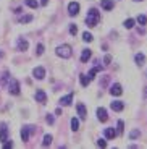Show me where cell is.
Listing matches in <instances>:
<instances>
[{
    "instance_id": "cell-36",
    "label": "cell",
    "mask_w": 147,
    "mask_h": 149,
    "mask_svg": "<svg viewBox=\"0 0 147 149\" xmlns=\"http://www.w3.org/2000/svg\"><path fill=\"white\" fill-rule=\"evenodd\" d=\"M41 3H42V5H47V3H49V0H41Z\"/></svg>"
},
{
    "instance_id": "cell-24",
    "label": "cell",
    "mask_w": 147,
    "mask_h": 149,
    "mask_svg": "<svg viewBox=\"0 0 147 149\" xmlns=\"http://www.w3.org/2000/svg\"><path fill=\"white\" fill-rule=\"evenodd\" d=\"M83 39H84V42H92V34H89L87 31H86V33L83 34Z\"/></svg>"
},
{
    "instance_id": "cell-16",
    "label": "cell",
    "mask_w": 147,
    "mask_h": 149,
    "mask_svg": "<svg viewBox=\"0 0 147 149\" xmlns=\"http://www.w3.org/2000/svg\"><path fill=\"white\" fill-rule=\"evenodd\" d=\"M115 136H116V131H115V128H105V138H107V139H113Z\"/></svg>"
},
{
    "instance_id": "cell-2",
    "label": "cell",
    "mask_w": 147,
    "mask_h": 149,
    "mask_svg": "<svg viewBox=\"0 0 147 149\" xmlns=\"http://www.w3.org/2000/svg\"><path fill=\"white\" fill-rule=\"evenodd\" d=\"M57 55L62 57V58H70V57L73 55V49L68 44H62V45L57 47Z\"/></svg>"
},
{
    "instance_id": "cell-21",
    "label": "cell",
    "mask_w": 147,
    "mask_h": 149,
    "mask_svg": "<svg viewBox=\"0 0 147 149\" xmlns=\"http://www.w3.org/2000/svg\"><path fill=\"white\" fill-rule=\"evenodd\" d=\"M24 2H26V5H28V7H31V8H37V7H39L37 0H24Z\"/></svg>"
},
{
    "instance_id": "cell-28",
    "label": "cell",
    "mask_w": 147,
    "mask_h": 149,
    "mask_svg": "<svg viewBox=\"0 0 147 149\" xmlns=\"http://www.w3.org/2000/svg\"><path fill=\"white\" fill-rule=\"evenodd\" d=\"M44 54V45L42 44H37V49H36V55H42Z\"/></svg>"
},
{
    "instance_id": "cell-17",
    "label": "cell",
    "mask_w": 147,
    "mask_h": 149,
    "mask_svg": "<svg viewBox=\"0 0 147 149\" xmlns=\"http://www.w3.org/2000/svg\"><path fill=\"white\" fill-rule=\"evenodd\" d=\"M91 55H92L91 50H89V49H84V50H83V54H81V62H84V63H86V62L91 58Z\"/></svg>"
},
{
    "instance_id": "cell-8",
    "label": "cell",
    "mask_w": 147,
    "mask_h": 149,
    "mask_svg": "<svg viewBox=\"0 0 147 149\" xmlns=\"http://www.w3.org/2000/svg\"><path fill=\"white\" fill-rule=\"evenodd\" d=\"M33 74H34V78H37V79H44V76H45V70L42 67H36L33 70Z\"/></svg>"
},
{
    "instance_id": "cell-5",
    "label": "cell",
    "mask_w": 147,
    "mask_h": 149,
    "mask_svg": "<svg viewBox=\"0 0 147 149\" xmlns=\"http://www.w3.org/2000/svg\"><path fill=\"white\" fill-rule=\"evenodd\" d=\"M0 141H2V143L8 141V128H7V123H0Z\"/></svg>"
},
{
    "instance_id": "cell-19",
    "label": "cell",
    "mask_w": 147,
    "mask_h": 149,
    "mask_svg": "<svg viewBox=\"0 0 147 149\" xmlns=\"http://www.w3.org/2000/svg\"><path fill=\"white\" fill-rule=\"evenodd\" d=\"M71 130H73V131H78V130H79V120L74 118V117L71 118Z\"/></svg>"
},
{
    "instance_id": "cell-4",
    "label": "cell",
    "mask_w": 147,
    "mask_h": 149,
    "mask_svg": "<svg viewBox=\"0 0 147 149\" xmlns=\"http://www.w3.org/2000/svg\"><path fill=\"white\" fill-rule=\"evenodd\" d=\"M8 93L13 94V96H18L19 94V83L16 79H11V83L8 84Z\"/></svg>"
},
{
    "instance_id": "cell-12",
    "label": "cell",
    "mask_w": 147,
    "mask_h": 149,
    "mask_svg": "<svg viewBox=\"0 0 147 149\" xmlns=\"http://www.w3.org/2000/svg\"><path fill=\"white\" fill-rule=\"evenodd\" d=\"M28 47H29L28 41L23 39V37H19V39H18V50H19V52H24V50H28Z\"/></svg>"
},
{
    "instance_id": "cell-29",
    "label": "cell",
    "mask_w": 147,
    "mask_h": 149,
    "mask_svg": "<svg viewBox=\"0 0 147 149\" xmlns=\"http://www.w3.org/2000/svg\"><path fill=\"white\" fill-rule=\"evenodd\" d=\"M29 21H33V16H31V15H26V16H23V18H21L23 24H24V23H29Z\"/></svg>"
},
{
    "instance_id": "cell-26",
    "label": "cell",
    "mask_w": 147,
    "mask_h": 149,
    "mask_svg": "<svg viewBox=\"0 0 147 149\" xmlns=\"http://www.w3.org/2000/svg\"><path fill=\"white\" fill-rule=\"evenodd\" d=\"M139 130H132L131 131V133H129V138H131V139H136V138H139Z\"/></svg>"
},
{
    "instance_id": "cell-10",
    "label": "cell",
    "mask_w": 147,
    "mask_h": 149,
    "mask_svg": "<svg viewBox=\"0 0 147 149\" xmlns=\"http://www.w3.org/2000/svg\"><path fill=\"white\" fill-rule=\"evenodd\" d=\"M71 101H73V93H70V94H66V96L60 97L58 104H60V105H70Z\"/></svg>"
},
{
    "instance_id": "cell-31",
    "label": "cell",
    "mask_w": 147,
    "mask_h": 149,
    "mask_svg": "<svg viewBox=\"0 0 147 149\" xmlns=\"http://www.w3.org/2000/svg\"><path fill=\"white\" fill-rule=\"evenodd\" d=\"M123 127H125V123H123V120H120V122H118V133L120 134L123 133Z\"/></svg>"
},
{
    "instance_id": "cell-11",
    "label": "cell",
    "mask_w": 147,
    "mask_h": 149,
    "mask_svg": "<svg viewBox=\"0 0 147 149\" xmlns=\"http://www.w3.org/2000/svg\"><path fill=\"white\" fill-rule=\"evenodd\" d=\"M110 107H112V110H115V112H121L123 109H125V102H121V101H113L110 104Z\"/></svg>"
},
{
    "instance_id": "cell-13",
    "label": "cell",
    "mask_w": 147,
    "mask_h": 149,
    "mask_svg": "<svg viewBox=\"0 0 147 149\" xmlns=\"http://www.w3.org/2000/svg\"><path fill=\"white\" fill-rule=\"evenodd\" d=\"M97 118L100 120V122H107V118H108V115H107V110L103 107L97 109Z\"/></svg>"
},
{
    "instance_id": "cell-27",
    "label": "cell",
    "mask_w": 147,
    "mask_h": 149,
    "mask_svg": "<svg viewBox=\"0 0 147 149\" xmlns=\"http://www.w3.org/2000/svg\"><path fill=\"white\" fill-rule=\"evenodd\" d=\"M137 23H139V24H146V23H147V16L146 15H139V16H137Z\"/></svg>"
},
{
    "instance_id": "cell-9",
    "label": "cell",
    "mask_w": 147,
    "mask_h": 149,
    "mask_svg": "<svg viewBox=\"0 0 147 149\" xmlns=\"http://www.w3.org/2000/svg\"><path fill=\"white\" fill-rule=\"evenodd\" d=\"M34 97H36V101H37V102H41V104H44V102L47 101V94H45L42 89L36 91V94H34Z\"/></svg>"
},
{
    "instance_id": "cell-6",
    "label": "cell",
    "mask_w": 147,
    "mask_h": 149,
    "mask_svg": "<svg viewBox=\"0 0 147 149\" xmlns=\"http://www.w3.org/2000/svg\"><path fill=\"white\" fill-rule=\"evenodd\" d=\"M68 13H70V16H76L79 13V3L78 2H71L68 5Z\"/></svg>"
},
{
    "instance_id": "cell-3",
    "label": "cell",
    "mask_w": 147,
    "mask_h": 149,
    "mask_svg": "<svg viewBox=\"0 0 147 149\" xmlns=\"http://www.w3.org/2000/svg\"><path fill=\"white\" fill-rule=\"evenodd\" d=\"M34 131H36V128H34V127H31V125H28V127H24V128L21 130V139L26 143L28 139H29V136H31V134L34 133Z\"/></svg>"
},
{
    "instance_id": "cell-1",
    "label": "cell",
    "mask_w": 147,
    "mask_h": 149,
    "mask_svg": "<svg viewBox=\"0 0 147 149\" xmlns=\"http://www.w3.org/2000/svg\"><path fill=\"white\" fill-rule=\"evenodd\" d=\"M100 21V13L96 10V8H92V10L87 11V16H86V24L89 28H94L97 26V23Z\"/></svg>"
},
{
    "instance_id": "cell-18",
    "label": "cell",
    "mask_w": 147,
    "mask_h": 149,
    "mask_svg": "<svg viewBox=\"0 0 147 149\" xmlns=\"http://www.w3.org/2000/svg\"><path fill=\"white\" fill-rule=\"evenodd\" d=\"M134 60H136V63L141 67V65H144V62H146V57H144V54H136Z\"/></svg>"
},
{
    "instance_id": "cell-35",
    "label": "cell",
    "mask_w": 147,
    "mask_h": 149,
    "mask_svg": "<svg viewBox=\"0 0 147 149\" xmlns=\"http://www.w3.org/2000/svg\"><path fill=\"white\" fill-rule=\"evenodd\" d=\"M103 62H105V63L108 65V63L112 62V57H110V55H105V58H103Z\"/></svg>"
},
{
    "instance_id": "cell-37",
    "label": "cell",
    "mask_w": 147,
    "mask_h": 149,
    "mask_svg": "<svg viewBox=\"0 0 147 149\" xmlns=\"http://www.w3.org/2000/svg\"><path fill=\"white\" fill-rule=\"evenodd\" d=\"M2 55H3V52H2V50H0V57H2Z\"/></svg>"
},
{
    "instance_id": "cell-34",
    "label": "cell",
    "mask_w": 147,
    "mask_h": 149,
    "mask_svg": "<svg viewBox=\"0 0 147 149\" xmlns=\"http://www.w3.org/2000/svg\"><path fill=\"white\" fill-rule=\"evenodd\" d=\"M8 148H13V143H11V141L10 143H8V141L3 143V149H8Z\"/></svg>"
},
{
    "instance_id": "cell-7",
    "label": "cell",
    "mask_w": 147,
    "mask_h": 149,
    "mask_svg": "<svg viewBox=\"0 0 147 149\" xmlns=\"http://www.w3.org/2000/svg\"><path fill=\"white\" fill-rule=\"evenodd\" d=\"M110 94H112V96H121V94H123L121 84H118V83L112 84V88H110Z\"/></svg>"
},
{
    "instance_id": "cell-32",
    "label": "cell",
    "mask_w": 147,
    "mask_h": 149,
    "mask_svg": "<svg viewBox=\"0 0 147 149\" xmlns=\"http://www.w3.org/2000/svg\"><path fill=\"white\" fill-rule=\"evenodd\" d=\"M97 146H100V148H105V146H107L105 139H103V138H100L99 141H97Z\"/></svg>"
},
{
    "instance_id": "cell-25",
    "label": "cell",
    "mask_w": 147,
    "mask_h": 149,
    "mask_svg": "<svg viewBox=\"0 0 147 149\" xmlns=\"http://www.w3.org/2000/svg\"><path fill=\"white\" fill-rule=\"evenodd\" d=\"M89 83H91V79H89L86 74H81V84H83V86H87Z\"/></svg>"
},
{
    "instance_id": "cell-20",
    "label": "cell",
    "mask_w": 147,
    "mask_h": 149,
    "mask_svg": "<svg viewBox=\"0 0 147 149\" xmlns=\"http://www.w3.org/2000/svg\"><path fill=\"white\" fill-rule=\"evenodd\" d=\"M100 70H102V68H100V67H94V68H92V70H91V71H89V73H87V78H89V79H91V81H92V79H94V74H96L97 71H100Z\"/></svg>"
},
{
    "instance_id": "cell-30",
    "label": "cell",
    "mask_w": 147,
    "mask_h": 149,
    "mask_svg": "<svg viewBox=\"0 0 147 149\" xmlns=\"http://www.w3.org/2000/svg\"><path fill=\"white\" fill-rule=\"evenodd\" d=\"M45 120H47V123H49V125H53V122H55V118H53V115H50V113H49V115L45 117Z\"/></svg>"
},
{
    "instance_id": "cell-33",
    "label": "cell",
    "mask_w": 147,
    "mask_h": 149,
    "mask_svg": "<svg viewBox=\"0 0 147 149\" xmlns=\"http://www.w3.org/2000/svg\"><path fill=\"white\" fill-rule=\"evenodd\" d=\"M70 33L73 34V36H76V33H78V28L74 26V24H71V26H70Z\"/></svg>"
},
{
    "instance_id": "cell-15",
    "label": "cell",
    "mask_w": 147,
    "mask_h": 149,
    "mask_svg": "<svg viewBox=\"0 0 147 149\" xmlns=\"http://www.w3.org/2000/svg\"><path fill=\"white\" fill-rule=\"evenodd\" d=\"M100 5H102V8L103 10H113V2H112V0H102V2H100Z\"/></svg>"
},
{
    "instance_id": "cell-38",
    "label": "cell",
    "mask_w": 147,
    "mask_h": 149,
    "mask_svg": "<svg viewBox=\"0 0 147 149\" xmlns=\"http://www.w3.org/2000/svg\"><path fill=\"white\" fill-rule=\"evenodd\" d=\"M136 2H141V0H136Z\"/></svg>"
},
{
    "instance_id": "cell-22",
    "label": "cell",
    "mask_w": 147,
    "mask_h": 149,
    "mask_svg": "<svg viewBox=\"0 0 147 149\" xmlns=\"http://www.w3.org/2000/svg\"><path fill=\"white\" fill-rule=\"evenodd\" d=\"M132 26H134V19H132V18H128V19L125 21V28H126V29H131Z\"/></svg>"
},
{
    "instance_id": "cell-23",
    "label": "cell",
    "mask_w": 147,
    "mask_h": 149,
    "mask_svg": "<svg viewBox=\"0 0 147 149\" xmlns=\"http://www.w3.org/2000/svg\"><path fill=\"white\" fill-rule=\"evenodd\" d=\"M50 143H52V136L50 134H45L44 141H42V146H50Z\"/></svg>"
},
{
    "instance_id": "cell-14",
    "label": "cell",
    "mask_w": 147,
    "mask_h": 149,
    "mask_svg": "<svg viewBox=\"0 0 147 149\" xmlns=\"http://www.w3.org/2000/svg\"><path fill=\"white\" fill-rule=\"evenodd\" d=\"M78 115H79V118H81V120H86V117H87L86 107L83 104H78Z\"/></svg>"
}]
</instances>
